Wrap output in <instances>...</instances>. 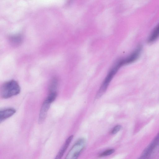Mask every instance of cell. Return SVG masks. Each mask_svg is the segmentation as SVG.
<instances>
[{"mask_svg":"<svg viewBox=\"0 0 159 159\" xmlns=\"http://www.w3.org/2000/svg\"><path fill=\"white\" fill-rule=\"evenodd\" d=\"M71 135L67 139L64 145L60 149L55 159H61L73 138Z\"/></svg>","mask_w":159,"mask_h":159,"instance_id":"cell-6","label":"cell"},{"mask_svg":"<svg viewBox=\"0 0 159 159\" xmlns=\"http://www.w3.org/2000/svg\"><path fill=\"white\" fill-rule=\"evenodd\" d=\"M57 96L56 92L49 93L43 103L39 116L38 122L39 124H41L44 121L51 104L55 100Z\"/></svg>","mask_w":159,"mask_h":159,"instance_id":"cell-3","label":"cell"},{"mask_svg":"<svg viewBox=\"0 0 159 159\" xmlns=\"http://www.w3.org/2000/svg\"><path fill=\"white\" fill-rule=\"evenodd\" d=\"M159 37V23L156 26L148 39V42L153 43L156 41Z\"/></svg>","mask_w":159,"mask_h":159,"instance_id":"cell-8","label":"cell"},{"mask_svg":"<svg viewBox=\"0 0 159 159\" xmlns=\"http://www.w3.org/2000/svg\"><path fill=\"white\" fill-rule=\"evenodd\" d=\"M58 85V80L57 78H52L50 83L49 86V93L56 92Z\"/></svg>","mask_w":159,"mask_h":159,"instance_id":"cell-9","label":"cell"},{"mask_svg":"<svg viewBox=\"0 0 159 159\" xmlns=\"http://www.w3.org/2000/svg\"><path fill=\"white\" fill-rule=\"evenodd\" d=\"M122 126L120 125H118L114 127L111 131V134L115 135L117 134L121 129Z\"/></svg>","mask_w":159,"mask_h":159,"instance_id":"cell-11","label":"cell"},{"mask_svg":"<svg viewBox=\"0 0 159 159\" xmlns=\"http://www.w3.org/2000/svg\"><path fill=\"white\" fill-rule=\"evenodd\" d=\"M20 87L15 81L12 80L4 83L1 89V95L4 99H8L19 94Z\"/></svg>","mask_w":159,"mask_h":159,"instance_id":"cell-1","label":"cell"},{"mask_svg":"<svg viewBox=\"0 0 159 159\" xmlns=\"http://www.w3.org/2000/svg\"><path fill=\"white\" fill-rule=\"evenodd\" d=\"M155 138L159 142V132H158V133Z\"/></svg>","mask_w":159,"mask_h":159,"instance_id":"cell-12","label":"cell"},{"mask_svg":"<svg viewBox=\"0 0 159 159\" xmlns=\"http://www.w3.org/2000/svg\"><path fill=\"white\" fill-rule=\"evenodd\" d=\"M86 139L82 138L78 139L68 152L65 159H77L85 148Z\"/></svg>","mask_w":159,"mask_h":159,"instance_id":"cell-2","label":"cell"},{"mask_svg":"<svg viewBox=\"0 0 159 159\" xmlns=\"http://www.w3.org/2000/svg\"><path fill=\"white\" fill-rule=\"evenodd\" d=\"M119 69V68L115 65L109 72L97 93L96 96L97 99L100 98L107 90L110 82Z\"/></svg>","mask_w":159,"mask_h":159,"instance_id":"cell-4","label":"cell"},{"mask_svg":"<svg viewBox=\"0 0 159 159\" xmlns=\"http://www.w3.org/2000/svg\"><path fill=\"white\" fill-rule=\"evenodd\" d=\"M115 150L114 149H110L107 150L100 153L99 155L100 157H107L111 155L115 152Z\"/></svg>","mask_w":159,"mask_h":159,"instance_id":"cell-10","label":"cell"},{"mask_svg":"<svg viewBox=\"0 0 159 159\" xmlns=\"http://www.w3.org/2000/svg\"><path fill=\"white\" fill-rule=\"evenodd\" d=\"M141 50L142 46H139L129 56L123 60L124 65L133 63L136 61L139 56Z\"/></svg>","mask_w":159,"mask_h":159,"instance_id":"cell-5","label":"cell"},{"mask_svg":"<svg viewBox=\"0 0 159 159\" xmlns=\"http://www.w3.org/2000/svg\"><path fill=\"white\" fill-rule=\"evenodd\" d=\"M16 110L13 108H8L0 111V121L1 122L9 118L16 113Z\"/></svg>","mask_w":159,"mask_h":159,"instance_id":"cell-7","label":"cell"}]
</instances>
